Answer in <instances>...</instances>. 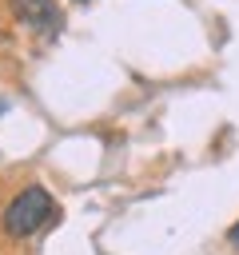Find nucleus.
I'll list each match as a JSON object with an SVG mask.
<instances>
[{"instance_id":"obj_3","label":"nucleus","mask_w":239,"mask_h":255,"mask_svg":"<svg viewBox=\"0 0 239 255\" xmlns=\"http://www.w3.org/2000/svg\"><path fill=\"white\" fill-rule=\"evenodd\" d=\"M227 239H231V247H235V251H239V223H235V227H231V235H227Z\"/></svg>"},{"instance_id":"obj_1","label":"nucleus","mask_w":239,"mask_h":255,"mask_svg":"<svg viewBox=\"0 0 239 255\" xmlns=\"http://www.w3.org/2000/svg\"><path fill=\"white\" fill-rule=\"evenodd\" d=\"M48 219H52V195L44 187H24L4 211V231L24 239V235H36Z\"/></svg>"},{"instance_id":"obj_2","label":"nucleus","mask_w":239,"mask_h":255,"mask_svg":"<svg viewBox=\"0 0 239 255\" xmlns=\"http://www.w3.org/2000/svg\"><path fill=\"white\" fill-rule=\"evenodd\" d=\"M12 12L36 32H56L60 28V12H56L52 0H12Z\"/></svg>"}]
</instances>
